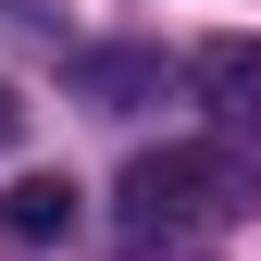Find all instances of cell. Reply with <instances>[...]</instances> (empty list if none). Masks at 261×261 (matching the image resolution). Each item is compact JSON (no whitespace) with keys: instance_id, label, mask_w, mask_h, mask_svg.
<instances>
[{"instance_id":"cell-1","label":"cell","mask_w":261,"mask_h":261,"mask_svg":"<svg viewBox=\"0 0 261 261\" xmlns=\"http://www.w3.org/2000/svg\"><path fill=\"white\" fill-rule=\"evenodd\" d=\"M249 199H261L249 149H237V137H187V149H137V162H124L112 224H124V249H137V261H162V249H199V237H224Z\"/></svg>"},{"instance_id":"cell-2","label":"cell","mask_w":261,"mask_h":261,"mask_svg":"<svg viewBox=\"0 0 261 261\" xmlns=\"http://www.w3.org/2000/svg\"><path fill=\"white\" fill-rule=\"evenodd\" d=\"M187 87H199V100L224 112V137H261V38H199L187 50Z\"/></svg>"},{"instance_id":"cell-3","label":"cell","mask_w":261,"mask_h":261,"mask_svg":"<svg viewBox=\"0 0 261 261\" xmlns=\"http://www.w3.org/2000/svg\"><path fill=\"white\" fill-rule=\"evenodd\" d=\"M75 212H87V187H75V174H13V187H0V237H13V249L75 237Z\"/></svg>"},{"instance_id":"cell-4","label":"cell","mask_w":261,"mask_h":261,"mask_svg":"<svg viewBox=\"0 0 261 261\" xmlns=\"http://www.w3.org/2000/svg\"><path fill=\"white\" fill-rule=\"evenodd\" d=\"M162 75V62H137V50H100V62H87V100H100V112H137V87Z\"/></svg>"},{"instance_id":"cell-5","label":"cell","mask_w":261,"mask_h":261,"mask_svg":"<svg viewBox=\"0 0 261 261\" xmlns=\"http://www.w3.org/2000/svg\"><path fill=\"white\" fill-rule=\"evenodd\" d=\"M13 124H25V100H13V87H0V149H13Z\"/></svg>"}]
</instances>
